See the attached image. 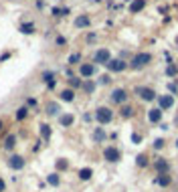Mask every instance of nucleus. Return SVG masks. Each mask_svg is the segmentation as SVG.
<instances>
[{
  "mask_svg": "<svg viewBox=\"0 0 178 192\" xmlns=\"http://www.w3.org/2000/svg\"><path fill=\"white\" fill-rule=\"evenodd\" d=\"M6 59H10V53H2V57H0V63H4Z\"/></svg>",
  "mask_w": 178,
  "mask_h": 192,
  "instance_id": "nucleus-36",
  "label": "nucleus"
},
{
  "mask_svg": "<svg viewBox=\"0 0 178 192\" xmlns=\"http://www.w3.org/2000/svg\"><path fill=\"white\" fill-rule=\"evenodd\" d=\"M109 99H111V103H117V105L126 103V101H128V91H126V89H113Z\"/></svg>",
  "mask_w": 178,
  "mask_h": 192,
  "instance_id": "nucleus-4",
  "label": "nucleus"
},
{
  "mask_svg": "<svg viewBox=\"0 0 178 192\" xmlns=\"http://www.w3.org/2000/svg\"><path fill=\"white\" fill-rule=\"evenodd\" d=\"M47 182H49V186H53V188H57V186L61 184V176H59L57 172H51L49 176H47Z\"/></svg>",
  "mask_w": 178,
  "mask_h": 192,
  "instance_id": "nucleus-14",
  "label": "nucleus"
},
{
  "mask_svg": "<svg viewBox=\"0 0 178 192\" xmlns=\"http://www.w3.org/2000/svg\"><path fill=\"white\" fill-rule=\"evenodd\" d=\"M81 87H83V91H85V93H89V95L95 91V83H93V81H89V79H87V81H83Z\"/></svg>",
  "mask_w": 178,
  "mask_h": 192,
  "instance_id": "nucleus-21",
  "label": "nucleus"
},
{
  "mask_svg": "<svg viewBox=\"0 0 178 192\" xmlns=\"http://www.w3.org/2000/svg\"><path fill=\"white\" fill-rule=\"evenodd\" d=\"M158 184H162V186H168V184H170V178H166L164 174H160V178H158Z\"/></svg>",
  "mask_w": 178,
  "mask_h": 192,
  "instance_id": "nucleus-31",
  "label": "nucleus"
},
{
  "mask_svg": "<svg viewBox=\"0 0 178 192\" xmlns=\"http://www.w3.org/2000/svg\"><path fill=\"white\" fill-rule=\"evenodd\" d=\"M134 115V107H130V105H124V107H121V117H132Z\"/></svg>",
  "mask_w": 178,
  "mask_h": 192,
  "instance_id": "nucleus-25",
  "label": "nucleus"
},
{
  "mask_svg": "<svg viewBox=\"0 0 178 192\" xmlns=\"http://www.w3.org/2000/svg\"><path fill=\"white\" fill-rule=\"evenodd\" d=\"M27 107H37V99H35V97H28V99H27Z\"/></svg>",
  "mask_w": 178,
  "mask_h": 192,
  "instance_id": "nucleus-33",
  "label": "nucleus"
},
{
  "mask_svg": "<svg viewBox=\"0 0 178 192\" xmlns=\"http://www.w3.org/2000/svg\"><path fill=\"white\" fill-rule=\"evenodd\" d=\"M79 75H81L83 79L93 77V75H95V65H91V63H83V65H79Z\"/></svg>",
  "mask_w": 178,
  "mask_h": 192,
  "instance_id": "nucleus-9",
  "label": "nucleus"
},
{
  "mask_svg": "<svg viewBox=\"0 0 178 192\" xmlns=\"http://www.w3.org/2000/svg\"><path fill=\"white\" fill-rule=\"evenodd\" d=\"M144 6H146V0H134V2L130 4V12H132V14H136V12H140Z\"/></svg>",
  "mask_w": 178,
  "mask_h": 192,
  "instance_id": "nucleus-17",
  "label": "nucleus"
},
{
  "mask_svg": "<svg viewBox=\"0 0 178 192\" xmlns=\"http://www.w3.org/2000/svg\"><path fill=\"white\" fill-rule=\"evenodd\" d=\"M148 119H150L152 123H158L160 119H162V109H152V111L148 113Z\"/></svg>",
  "mask_w": 178,
  "mask_h": 192,
  "instance_id": "nucleus-18",
  "label": "nucleus"
},
{
  "mask_svg": "<svg viewBox=\"0 0 178 192\" xmlns=\"http://www.w3.org/2000/svg\"><path fill=\"white\" fill-rule=\"evenodd\" d=\"M14 117H16V121H24V119L28 117V107H27V105H24V107H18Z\"/></svg>",
  "mask_w": 178,
  "mask_h": 192,
  "instance_id": "nucleus-19",
  "label": "nucleus"
},
{
  "mask_svg": "<svg viewBox=\"0 0 178 192\" xmlns=\"http://www.w3.org/2000/svg\"><path fill=\"white\" fill-rule=\"evenodd\" d=\"M111 61V53L107 49H99L95 55H93V63H101V65H107Z\"/></svg>",
  "mask_w": 178,
  "mask_h": 192,
  "instance_id": "nucleus-5",
  "label": "nucleus"
},
{
  "mask_svg": "<svg viewBox=\"0 0 178 192\" xmlns=\"http://www.w3.org/2000/svg\"><path fill=\"white\" fill-rule=\"evenodd\" d=\"M69 85H71V89H75V87H81L83 81L77 79V77H71V79H69Z\"/></svg>",
  "mask_w": 178,
  "mask_h": 192,
  "instance_id": "nucleus-27",
  "label": "nucleus"
},
{
  "mask_svg": "<svg viewBox=\"0 0 178 192\" xmlns=\"http://www.w3.org/2000/svg\"><path fill=\"white\" fill-rule=\"evenodd\" d=\"M57 170H67V162L65 160H57Z\"/></svg>",
  "mask_w": 178,
  "mask_h": 192,
  "instance_id": "nucleus-32",
  "label": "nucleus"
},
{
  "mask_svg": "<svg viewBox=\"0 0 178 192\" xmlns=\"http://www.w3.org/2000/svg\"><path fill=\"white\" fill-rule=\"evenodd\" d=\"M73 121H75V117L71 113H63V115H59V123H61L63 127H71L73 126Z\"/></svg>",
  "mask_w": 178,
  "mask_h": 192,
  "instance_id": "nucleus-12",
  "label": "nucleus"
},
{
  "mask_svg": "<svg viewBox=\"0 0 178 192\" xmlns=\"http://www.w3.org/2000/svg\"><path fill=\"white\" fill-rule=\"evenodd\" d=\"M22 35H32L35 32V22H24V24H20V28H18Z\"/></svg>",
  "mask_w": 178,
  "mask_h": 192,
  "instance_id": "nucleus-20",
  "label": "nucleus"
},
{
  "mask_svg": "<svg viewBox=\"0 0 178 192\" xmlns=\"http://www.w3.org/2000/svg\"><path fill=\"white\" fill-rule=\"evenodd\" d=\"M136 93H138L140 99H144V101H152V99H156V93L152 91V89H148V87H136Z\"/></svg>",
  "mask_w": 178,
  "mask_h": 192,
  "instance_id": "nucleus-7",
  "label": "nucleus"
},
{
  "mask_svg": "<svg viewBox=\"0 0 178 192\" xmlns=\"http://www.w3.org/2000/svg\"><path fill=\"white\" fill-rule=\"evenodd\" d=\"M55 85H57V81H55V79H53V81H49V83H47V87H49V89H53V87H55Z\"/></svg>",
  "mask_w": 178,
  "mask_h": 192,
  "instance_id": "nucleus-39",
  "label": "nucleus"
},
{
  "mask_svg": "<svg viewBox=\"0 0 178 192\" xmlns=\"http://www.w3.org/2000/svg\"><path fill=\"white\" fill-rule=\"evenodd\" d=\"M103 158L107 162H111V164H116L117 160H120V150H117V148H113V146H107L103 150Z\"/></svg>",
  "mask_w": 178,
  "mask_h": 192,
  "instance_id": "nucleus-6",
  "label": "nucleus"
},
{
  "mask_svg": "<svg viewBox=\"0 0 178 192\" xmlns=\"http://www.w3.org/2000/svg\"><path fill=\"white\" fill-rule=\"evenodd\" d=\"M91 176H93L91 168H81V170H79V178H81V180H89Z\"/></svg>",
  "mask_w": 178,
  "mask_h": 192,
  "instance_id": "nucleus-22",
  "label": "nucleus"
},
{
  "mask_svg": "<svg viewBox=\"0 0 178 192\" xmlns=\"http://www.w3.org/2000/svg\"><path fill=\"white\" fill-rule=\"evenodd\" d=\"M156 170H158V172H162V170L166 172V170H168V164H166L164 160H158V162H156Z\"/></svg>",
  "mask_w": 178,
  "mask_h": 192,
  "instance_id": "nucleus-30",
  "label": "nucleus"
},
{
  "mask_svg": "<svg viewBox=\"0 0 178 192\" xmlns=\"http://www.w3.org/2000/svg\"><path fill=\"white\" fill-rule=\"evenodd\" d=\"M95 119L101 123V126H105V123H109L113 119V111L109 107H97L95 109Z\"/></svg>",
  "mask_w": 178,
  "mask_h": 192,
  "instance_id": "nucleus-2",
  "label": "nucleus"
},
{
  "mask_svg": "<svg viewBox=\"0 0 178 192\" xmlns=\"http://www.w3.org/2000/svg\"><path fill=\"white\" fill-rule=\"evenodd\" d=\"M75 27L77 28H83V27H89V16H79L75 20Z\"/></svg>",
  "mask_w": 178,
  "mask_h": 192,
  "instance_id": "nucleus-23",
  "label": "nucleus"
},
{
  "mask_svg": "<svg viewBox=\"0 0 178 192\" xmlns=\"http://www.w3.org/2000/svg\"><path fill=\"white\" fill-rule=\"evenodd\" d=\"M45 109H47V113H49V115H59V111H61V107H59L57 101H49Z\"/></svg>",
  "mask_w": 178,
  "mask_h": 192,
  "instance_id": "nucleus-15",
  "label": "nucleus"
},
{
  "mask_svg": "<svg viewBox=\"0 0 178 192\" xmlns=\"http://www.w3.org/2000/svg\"><path fill=\"white\" fill-rule=\"evenodd\" d=\"M158 101H160V109H170L172 105H174V99H172L170 95H162Z\"/></svg>",
  "mask_w": 178,
  "mask_h": 192,
  "instance_id": "nucleus-13",
  "label": "nucleus"
},
{
  "mask_svg": "<svg viewBox=\"0 0 178 192\" xmlns=\"http://www.w3.org/2000/svg\"><path fill=\"white\" fill-rule=\"evenodd\" d=\"M55 42H57V45H65V38H63V37H57V38H55Z\"/></svg>",
  "mask_w": 178,
  "mask_h": 192,
  "instance_id": "nucleus-38",
  "label": "nucleus"
},
{
  "mask_svg": "<svg viewBox=\"0 0 178 192\" xmlns=\"http://www.w3.org/2000/svg\"><path fill=\"white\" fill-rule=\"evenodd\" d=\"M136 164H138V166H140V168H144V166H146V164H148V158H146V156H144V154H140V156H138V158H136Z\"/></svg>",
  "mask_w": 178,
  "mask_h": 192,
  "instance_id": "nucleus-26",
  "label": "nucleus"
},
{
  "mask_svg": "<svg viewBox=\"0 0 178 192\" xmlns=\"http://www.w3.org/2000/svg\"><path fill=\"white\" fill-rule=\"evenodd\" d=\"M59 97H61V101H65V103H71V101L75 99V91L73 89H63V91L59 93Z\"/></svg>",
  "mask_w": 178,
  "mask_h": 192,
  "instance_id": "nucleus-11",
  "label": "nucleus"
},
{
  "mask_svg": "<svg viewBox=\"0 0 178 192\" xmlns=\"http://www.w3.org/2000/svg\"><path fill=\"white\" fill-rule=\"evenodd\" d=\"M105 67H107L109 71H113V73H120V71H124L126 67H128V63H124L121 59H116V61H109Z\"/></svg>",
  "mask_w": 178,
  "mask_h": 192,
  "instance_id": "nucleus-10",
  "label": "nucleus"
},
{
  "mask_svg": "<svg viewBox=\"0 0 178 192\" xmlns=\"http://www.w3.org/2000/svg\"><path fill=\"white\" fill-rule=\"evenodd\" d=\"M140 140H142V138H140V134H132V142H136V144H138Z\"/></svg>",
  "mask_w": 178,
  "mask_h": 192,
  "instance_id": "nucleus-37",
  "label": "nucleus"
},
{
  "mask_svg": "<svg viewBox=\"0 0 178 192\" xmlns=\"http://www.w3.org/2000/svg\"><path fill=\"white\" fill-rule=\"evenodd\" d=\"M6 190V182H4V178H0V192Z\"/></svg>",
  "mask_w": 178,
  "mask_h": 192,
  "instance_id": "nucleus-35",
  "label": "nucleus"
},
{
  "mask_svg": "<svg viewBox=\"0 0 178 192\" xmlns=\"http://www.w3.org/2000/svg\"><path fill=\"white\" fill-rule=\"evenodd\" d=\"M176 148H178V140H176Z\"/></svg>",
  "mask_w": 178,
  "mask_h": 192,
  "instance_id": "nucleus-42",
  "label": "nucleus"
},
{
  "mask_svg": "<svg viewBox=\"0 0 178 192\" xmlns=\"http://www.w3.org/2000/svg\"><path fill=\"white\" fill-rule=\"evenodd\" d=\"M0 148H2V146H0Z\"/></svg>",
  "mask_w": 178,
  "mask_h": 192,
  "instance_id": "nucleus-43",
  "label": "nucleus"
},
{
  "mask_svg": "<svg viewBox=\"0 0 178 192\" xmlns=\"http://www.w3.org/2000/svg\"><path fill=\"white\" fill-rule=\"evenodd\" d=\"M41 79L45 81V83H49V81H53L55 79V75H53V71H45L43 75H41Z\"/></svg>",
  "mask_w": 178,
  "mask_h": 192,
  "instance_id": "nucleus-28",
  "label": "nucleus"
},
{
  "mask_svg": "<svg viewBox=\"0 0 178 192\" xmlns=\"http://www.w3.org/2000/svg\"><path fill=\"white\" fill-rule=\"evenodd\" d=\"M162 146H164V140H156V142H154V148H156V150H160Z\"/></svg>",
  "mask_w": 178,
  "mask_h": 192,
  "instance_id": "nucleus-34",
  "label": "nucleus"
},
{
  "mask_svg": "<svg viewBox=\"0 0 178 192\" xmlns=\"http://www.w3.org/2000/svg\"><path fill=\"white\" fill-rule=\"evenodd\" d=\"M150 61H152L150 53H138V55L132 59V69H142V67L148 65Z\"/></svg>",
  "mask_w": 178,
  "mask_h": 192,
  "instance_id": "nucleus-3",
  "label": "nucleus"
},
{
  "mask_svg": "<svg viewBox=\"0 0 178 192\" xmlns=\"http://www.w3.org/2000/svg\"><path fill=\"white\" fill-rule=\"evenodd\" d=\"M93 140H95V142H103V140H105V131L101 130V127H97V130L93 131Z\"/></svg>",
  "mask_w": 178,
  "mask_h": 192,
  "instance_id": "nucleus-24",
  "label": "nucleus"
},
{
  "mask_svg": "<svg viewBox=\"0 0 178 192\" xmlns=\"http://www.w3.org/2000/svg\"><path fill=\"white\" fill-rule=\"evenodd\" d=\"M16 142H18V138H16V134H8L6 138H4V142H2V148L6 152H12L16 148Z\"/></svg>",
  "mask_w": 178,
  "mask_h": 192,
  "instance_id": "nucleus-8",
  "label": "nucleus"
},
{
  "mask_svg": "<svg viewBox=\"0 0 178 192\" xmlns=\"http://www.w3.org/2000/svg\"><path fill=\"white\" fill-rule=\"evenodd\" d=\"M4 130V119H0V131Z\"/></svg>",
  "mask_w": 178,
  "mask_h": 192,
  "instance_id": "nucleus-41",
  "label": "nucleus"
},
{
  "mask_svg": "<svg viewBox=\"0 0 178 192\" xmlns=\"http://www.w3.org/2000/svg\"><path fill=\"white\" fill-rule=\"evenodd\" d=\"M24 166H27L24 156H18V154H10V156H8V168H10V170L18 172V170H22Z\"/></svg>",
  "mask_w": 178,
  "mask_h": 192,
  "instance_id": "nucleus-1",
  "label": "nucleus"
},
{
  "mask_svg": "<svg viewBox=\"0 0 178 192\" xmlns=\"http://www.w3.org/2000/svg\"><path fill=\"white\" fill-rule=\"evenodd\" d=\"M176 73V67H168V75H174Z\"/></svg>",
  "mask_w": 178,
  "mask_h": 192,
  "instance_id": "nucleus-40",
  "label": "nucleus"
},
{
  "mask_svg": "<svg viewBox=\"0 0 178 192\" xmlns=\"http://www.w3.org/2000/svg\"><path fill=\"white\" fill-rule=\"evenodd\" d=\"M79 61H81V55H79V53H73L69 57V65H77Z\"/></svg>",
  "mask_w": 178,
  "mask_h": 192,
  "instance_id": "nucleus-29",
  "label": "nucleus"
},
{
  "mask_svg": "<svg viewBox=\"0 0 178 192\" xmlns=\"http://www.w3.org/2000/svg\"><path fill=\"white\" fill-rule=\"evenodd\" d=\"M41 138H43L45 140V142H49V140H51V126H49V123H41Z\"/></svg>",
  "mask_w": 178,
  "mask_h": 192,
  "instance_id": "nucleus-16",
  "label": "nucleus"
}]
</instances>
